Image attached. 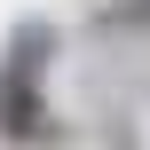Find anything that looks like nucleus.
Masks as SVG:
<instances>
[{"mask_svg":"<svg viewBox=\"0 0 150 150\" xmlns=\"http://www.w3.org/2000/svg\"><path fill=\"white\" fill-rule=\"evenodd\" d=\"M47 55H55V24L32 16L8 32V55H0V134L8 142H47L55 119L40 103V79H47Z\"/></svg>","mask_w":150,"mask_h":150,"instance_id":"obj_1","label":"nucleus"}]
</instances>
